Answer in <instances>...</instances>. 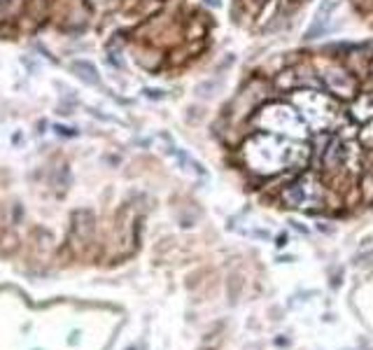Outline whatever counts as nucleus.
I'll return each instance as SVG.
<instances>
[{
    "mask_svg": "<svg viewBox=\"0 0 373 350\" xmlns=\"http://www.w3.org/2000/svg\"><path fill=\"white\" fill-rule=\"evenodd\" d=\"M348 157H350L348 143L341 136H331L320 157V166L327 175H341L348 168Z\"/></svg>",
    "mask_w": 373,
    "mask_h": 350,
    "instance_id": "423d86ee",
    "label": "nucleus"
},
{
    "mask_svg": "<svg viewBox=\"0 0 373 350\" xmlns=\"http://www.w3.org/2000/svg\"><path fill=\"white\" fill-rule=\"evenodd\" d=\"M205 5L212 7V10H219V7H222V0H205Z\"/></svg>",
    "mask_w": 373,
    "mask_h": 350,
    "instance_id": "2eb2a0df",
    "label": "nucleus"
},
{
    "mask_svg": "<svg viewBox=\"0 0 373 350\" xmlns=\"http://www.w3.org/2000/svg\"><path fill=\"white\" fill-rule=\"evenodd\" d=\"M359 196H362L364 201H373V173L364 171L362 180H359Z\"/></svg>",
    "mask_w": 373,
    "mask_h": 350,
    "instance_id": "f8f14e48",
    "label": "nucleus"
},
{
    "mask_svg": "<svg viewBox=\"0 0 373 350\" xmlns=\"http://www.w3.org/2000/svg\"><path fill=\"white\" fill-rule=\"evenodd\" d=\"M222 89V77H210V80H203L201 84H196V96L201 101H208V98H215Z\"/></svg>",
    "mask_w": 373,
    "mask_h": 350,
    "instance_id": "9b49d317",
    "label": "nucleus"
},
{
    "mask_svg": "<svg viewBox=\"0 0 373 350\" xmlns=\"http://www.w3.org/2000/svg\"><path fill=\"white\" fill-rule=\"evenodd\" d=\"M357 140L362 143L366 150H373V119L364 124V129L357 133Z\"/></svg>",
    "mask_w": 373,
    "mask_h": 350,
    "instance_id": "ddd939ff",
    "label": "nucleus"
},
{
    "mask_svg": "<svg viewBox=\"0 0 373 350\" xmlns=\"http://www.w3.org/2000/svg\"><path fill=\"white\" fill-rule=\"evenodd\" d=\"M250 122L254 126V131L275 133V136L292 138V140H306L310 131L308 124L303 122V117L299 115V110L289 101L285 103V101H278V98L266 101L250 117Z\"/></svg>",
    "mask_w": 373,
    "mask_h": 350,
    "instance_id": "f03ea898",
    "label": "nucleus"
},
{
    "mask_svg": "<svg viewBox=\"0 0 373 350\" xmlns=\"http://www.w3.org/2000/svg\"><path fill=\"white\" fill-rule=\"evenodd\" d=\"M317 229H320V231H327V234H331V231H334L331 227H327V222H320V224H317Z\"/></svg>",
    "mask_w": 373,
    "mask_h": 350,
    "instance_id": "a211bd4d",
    "label": "nucleus"
},
{
    "mask_svg": "<svg viewBox=\"0 0 373 350\" xmlns=\"http://www.w3.org/2000/svg\"><path fill=\"white\" fill-rule=\"evenodd\" d=\"M289 103L299 110L303 122L313 131H329L341 110L336 98L322 89H296L294 94H289Z\"/></svg>",
    "mask_w": 373,
    "mask_h": 350,
    "instance_id": "7ed1b4c3",
    "label": "nucleus"
},
{
    "mask_svg": "<svg viewBox=\"0 0 373 350\" xmlns=\"http://www.w3.org/2000/svg\"><path fill=\"white\" fill-rule=\"evenodd\" d=\"M280 201L285 203V208L310 213V210L324 208V203H327V189H324V182L320 180V175L315 171H306L282 189Z\"/></svg>",
    "mask_w": 373,
    "mask_h": 350,
    "instance_id": "39448f33",
    "label": "nucleus"
},
{
    "mask_svg": "<svg viewBox=\"0 0 373 350\" xmlns=\"http://www.w3.org/2000/svg\"><path fill=\"white\" fill-rule=\"evenodd\" d=\"M257 3H261V5H264V3H268V0H257Z\"/></svg>",
    "mask_w": 373,
    "mask_h": 350,
    "instance_id": "412c9836",
    "label": "nucleus"
},
{
    "mask_svg": "<svg viewBox=\"0 0 373 350\" xmlns=\"http://www.w3.org/2000/svg\"><path fill=\"white\" fill-rule=\"evenodd\" d=\"M73 73L80 77L82 82L89 84V87H101V75H98V70H96L94 63H89V61H73Z\"/></svg>",
    "mask_w": 373,
    "mask_h": 350,
    "instance_id": "9d476101",
    "label": "nucleus"
},
{
    "mask_svg": "<svg viewBox=\"0 0 373 350\" xmlns=\"http://www.w3.org/2000/svg\"><path fill=\"white\" fill-rule=\"evenodd\" d=\"M336 10H338V0H322L315 12V17H313V24H310L306 28V33H303V40L310 42L317 38H327L329 33H334L338 26L334 21Z\"/></svg>",
    "mask_w": 373,
    "mask_h": 350,
    "instance_id": "0eeeda50",
    "label": "nucleus"
},
{
    "mask_svg": "<svg viewBox=\"0 0 373 350\" xmlns=\"http://www.w3.org/2000/svg\"><path fill=\"white\" fill-rule=\"evenodd\" d=\"M369 75H371V77H373V59H371V61H369Z\"/></svg>",
    "mask_w": 373,
    "mask_h": 350,
    "instance_id": "aec40b11",
    "label": "nucleus"
},
{
    "mask_svg": "<svg viewBox=\"0 0 373 350\" xmlns=\"http://www.w3.org/2000/svg\"><path fill=\"white\" fill-rule=\"evenodd\" d=\"M348 117L355 124H366L373 119V91H359L348 103Z\"/></svg>",
    "mask_w": 373,
    "mask_h": 350,
    "instance_id": "6e6552de",
    "label": "nucleus"
},
{
    "mask_svg": "<svg viewBox=\"0 0 373 350\" xmlns=\"http://www.w3.org/2000/svg\"><path fill=\"white\" fill-rule=\"evenodd\" d=\"M275 245H278V248H282V245H287V234L278 236V243H275Z\"/></svg>",
    "mask_w": 373,
    "mask_h": 350,
    "instance_id": "6ab92c4d",
    "label": "nucleus"
},
{
    "mask_svg": "<svg viewBox=\"0 0 373 350\" xmlns=\"http://www.w3.org/2000/svg\"><path fill=\"white\" fill-rule=\"evenodd\" d=\"M289 224H294V229H299V231H303V234H308V229L303 227L301 222H296V220H289Z\"/></svg>",
    "mask_w": 373,
    "mask_h": 350,
    "instance_id": "dca6fc26",
    "label": "nucleus"
},
{
    "mask_svg": "<svg viewBox=\"0 0 373 350\" xmlns=\"http://www.w3.org/2000/svg\"><path fill=\"white\" fill-rule=\"evenodd\" d=\"M243 161L250 173H257L261 178H275L282 171H299L313 154L303 145V140L282 138L266 131H250V136L243 140L240 147Z\"/></svg>",
    "mask_w": 373,
    "mask_h": 350,
    "instance_id": "f257e3e1",
    "label": "nucleus"
},
{
    "mask_svg": "<svg viewBox=\"0 0 373 350\" xmlns=\"http://www.w3.org/2000/svg\"><path fill=\"white\" fill-rule=\"evenodd\" d=\"M92 3L98 7H108V5H112V0H92Z\"/></svg>",
    "mask_w": 373,
    "mask_h": 350,
    "instance_id": "f3484780",
    "label": "nucleus"
},
{
    "mask_svg": "<svg viewBox=\"0 0 373 350\" xmlns=\"http://www.w3.org/2000/svg\"><path fill=\"white\" fill-rule=\"evenodd\" d=\"M313 63H315L317 75H320L322 91L331 94L336 101L350 103L352 98L359 94V89H362L359 77L345 61L334 59V56H324V59H317Z\"/></svg>",
    "mask_w": 373,
    "mask_h": 350,
    "instance_id": "20e7f679",
    "label": "nucleus"
},
{
    "mask_svg": "<svg viewBox=\"0 0 373 350\" xmlns=\"http://www.w3.org/2000/svg\"><path fill=\"white\" fill-rule=\"evenodd\" d=\"M273 87L278 94H294L296 89H301V80H299V73H296V68L294 66H289V68H282L280 73H275L273 75Z\"/></svg>",
    "mask_w": 373,
    "mask_h": 350,
    "instance_id": "1a4fd4ad",
    "label": "nucleus"
},
{
    "mask_svg": "<svg viewBox=\"0 0 373 350\" xmlns=\"http://www.w3.org/2000/svg\"><path fill=\"white\" fill-rule=\"evenodd\" d=\"M145 96L154 98V101H161V98H166V94H163L161 89H147V91H145Z\"/></svg>",
    "mask_w": 373,
    "mask_h": 350,
    "instance_id": "4468645a",
    "label": "nucleus"
}]
</instances>
